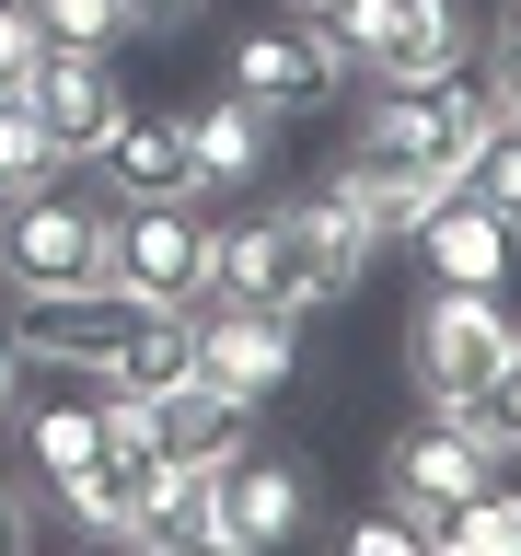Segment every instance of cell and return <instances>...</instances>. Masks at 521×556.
Here are the masks:
<instances>
[{"label": "cell", "mask_w": 521, "mask_h": 556, "mask_svg": "<svg viewBox=\"0 0 521 556\" xmlns=\"http://www.w3.org/2000/svg\"><path fill=\"white\" fill-rule=\"evenodd\" d=\"M220 81L255 93L278 128H290V116H313V104H336L347 81H359V59H347V35L325 24V12H278V24H255V35L220 47Z\"/></svg>", "instance_id": "cell-4"}, {"label": "cell", "mask_w": 521, "mask_h": 556, "mask_svg": "<svg viewBox=\"0 0 521 556\" xmlns=\"http://www.w3.org/2000/svg\"><path fill=\"white\" fill-rule=\"evenodd\" d=\"M278 12H336V0H278Z\"/></svg>", "instance_id": "cell-27"}, {"label": "cell", "mask_w": 521, "mask_h": 556, "mask_svg": "<svg viewBox=\"0 0 521 556\" xmlns=\"http://www.w3.org/2000/svg\"><path fill=\"white\" fill-rule=\"evenodd\" d=\"M452 198L498 208V220H510V232H521V116H498V128L475 139V163H463V186H452Z\"/></svg>", "instance_id": "cell-19"}, {"label": "cell", "mask_w": 521, "mask_h": 556, "mask_svg": "<svg viewBox=\"0 0 521 556\" xmlns=\"http://www.w3.org/2000/svg\"><path fill=\"white\" fill-rule=\"evenodd\" d=\"M81 174H93V198H198V163H186V128H174V104H128Z\"/></svg>", "instance_id": "cell-13"}, {"label": "cell", "mask_w": 521, "mask_h": 556, "mask_svg": "<svg viewBox=\"0 0 521 556\" xmlns=\"http://www.w3.org/2000/svg\"><path fill=\"white\" fill-rule=\"evenodd\" d=\"M174 302L128 290V278H69V290H12V337L35 348V371H69V382H104L128 371L139 337L163 325Z\"/></svg>", "instance_id": "cell-2"}, {"label": "cell", "mask_w": 521, "mask_h": 556, "mask_svg": "<svg viewBox=\"0 0 521 556\" xmlns=\"http://www.w3.org/2000/svg\"><path fill=\"white\" fill-rule=\"evenodd\" d=\"M47 47H128V12L116 0H24Z\"/></svg>", "instance_id": "cell-20"}, {"label": "cell", "mask_w": 521, "mask_h": 556, "mask_svg": "<svg viewBox=\"0 0 521 556\" xmlns=\"http://www.w3.org/2000/svg\"><path fill=\"white\" fill-rule=\"evenodd\" d=\"M417 255H429V278H452V290H510L521 232L498 220V208H475V198H441L429 220H417Z\"/></svg>", "instance_id": "cell-16"}, {"label": "cell", "mask_w": 521, "mask_h": 556, "mask_svg": "<svg viewBox=\"0 0 521 556\" xmlns=\"http://www.w3.org/2000/svg\"><path fill=\"white\" fill-rule=\"evenodd\" d=\"M116 12H128V35H139V47H163V35H186V24H198L208 0H116Z\"/></svg>", "instance_id": "cell-25"}, {"label": "cell", "mask_w": 521, "mask_h": 556, "mask_svg": "<svg viewBox=\"0 0 521 556\" xmlns=\"http://www.w3.org/2000/svg\"><path fill=\"white\" fill-rule=\"evenodd\" d=\"M521 348V313H510V290H452V278H429V302L406 313V337H394V359H406V382H417V406L429 417H452L463 394H475L498 359Z\"/></svg>", "instance_id": "cell-3"}, {"label": "cell", "mask_w": 521, "mask_h": 556, "mask_svg": "<svg viewBox=\"0 0 521 556\" xmlns=\"http://www.w3.org/2000/svg\"><path fill=\"white\" fill-rule=\"evenodd\" d=\"M452 429H463V441H486L498 464H521V348L475 382V394H463V406H452Z\"/></svg>", "instance_id": "cell-17"}, {"label": "cell", "mask_w": 521, "mask_h": 556, "mask_svg": "<svg viewBox=\"0 0 521 556\" xmlns=\"http://www.w3.org/2000/svg\"><path fill=\"white\" fill-rule=\"evenodd\" d=\"M475 486H498V452L463 441L452 417H429V429H394V441H382V498H394L417 533H441V510H463Z\"/></svg>", "instance_id": "cell-10"}, {"label": "cell", "mask_w": 521, "mask_h": 556, "mask_svg": "<svg viewBox=\"0 0 521 556\" xmlns=\"http://www.w3.org/2000/svg\"><path fill=\"white\" fill-rule=\"evenodd\" d=\"M128 545L139 556L220 545V464H151V486H139V510H128Z\"/></svg>", "instance_id": "cell-15"}, {"label": "cell", "mask_w": 521, "mask_h": 556, "mask_svg": "<svg viewBox=\"0 0 521 556\" xmlns=\"http://www.w3.org/2000/svg\"><path fill=\"white\" fill-rule=\"evenodd\" d=\"M429 545H463V556H521V476H498V486H475V498H463V510H441V533H429Z\"/></svg>", "instance_id": "cell-18"}, {"label": "cell", "mask_w": 521, "mask_h": 556, "mask_svg": "<svg viewBox=\"0 0 521 556\" xmlns=\"http://www.w3.org/2000/svg\"><path fill=\"white\" fill-rule=\"evenodd\" d=\"M47 174H59L47 128H35L24 104H0V198H24V186H47Z\"/></svg>", "instance_id": "cell-21"}, {"label": "cell", "mask_w": 521, "mask_h": 556, "mask_svg": "<svg viewBox=\"0 0 521 556\" xmlns=\"http://www.w3.org/2000/svg\"><path fill=\"white\" fill-rule=\"evenodd\" d=\"M174 128H186V163H198V198H243V186H267L278 163V116L232 81H208V93L174 104Z\"/></svg>", "instance_id": "cell-12"}, {"label": "cell", "mask_w": 521, "mask_h": 556, "mask_svg": "<svg viewBox=\"0 0 521 556\" xmlns=\"http://www.w3.org/2000/svg\"><path fill=\"white\" fill-rule=\"evenodd\" d=\"M24 116L47 128V151H59V174H81L104 151V128L128 116V70H116V47H47V70H35Z\"/></svg>", "instance_id": "cell-9"}, {"label": "cell", "mask_w": 521, "mask_h": 556, "mask_svg": "<svg viewBox=\"0 0 521 556\" xmlns=\"http://www.w3.org/2000/svg\"><path fill=\"white\" fill-rule=\"evenodd\" d=\"M139 417H151V452H163V464H232L243 441H255V406H243V394H220V382H151V394H139Z\"/></svg>", "instance_id": "cell-14"}, {"label": "cell", "mask_w": 521, "mask_h": 556, "mask_svg": "<svg viewBox=\"0 0 521 556\" xmlns=\"http://www.w3.org/2000/svg\"><path fill=\"white\" fill-rule=\"evenodd\" d=\"M24 394H35V348L0 325V441H12V417H24Z\"/></svg>", "instance_id": "cell-24"}, {"label": "cell", "mask_w": 521, "mask_h": 556, "mask_svg": "<svg viewBox=\"0 0 521 556\" xmlns=\"http://www.w3.org/2000/svg\"><path fill=\"white\" fill-rule=\"evenodd\" d=\"M498 35H510V47H521V0H498Z\"/></svg>", "instance_id": "cell-26"}, {"label": "cell", "mask_w": 521, "mask_h": 556, "mask_svg": "<svg viewBox=\"0 0 521 556\" xmlns=\"http://www.w3.org/2000/svg\"><path fill=\"white\" fill-rule=\"evenodd\" d=\"M359 290V267H347L336 243L313 232V208L302 198H278V208H243V220H208V290L198 302H267V313H325Z\"/></svg>", "instance_id": "cell-1"}, {"label": "cell", "mask_w": 521, "mask_h": 556, "mask_svg": "<svg viewBox=\"0 0 521 556\" xmlns=\"http://www.w3.org/2000/svg\"><path fill=\"white\" fill-rule=\"evenodd\" d=\"M198 382L243 394L267 417L290 382H302V313H267V302H198Z\"/></svg>", "instance_id": "cell-8"}, {"label": "cell", "mask_w": 521, "mask_h": 556, "mask_svg": "<svg viewBox=\"0 0 521 556\" xmlns=\"http://www.w3.org/2000/svg\"><path fill=\"white\" fill-rule=\"evenodd\" d=\"M69 278H104V198L47 174L24 198H0V302L12 290H69Z\"/></svg>", "instance_id": "cell-5"}, {"label": "cell", "mask_w": 521, "mask_h": 556, "mask_svg": "<svg viewBox=\"0 0 521 556\" xmlns=\"http://www.w3.org/2000/svg\"><path fill=\"white\" fill-rule=\"evenodd\" d=\"M104 278L198 313V290H208V198H104Z\"/></svg>", "instance_id": "cell-6"}, {"label": "cell", "mask_w": 521, "mask_h": 556, "mask_svg": "<svg viewBox=\"0 0 521 556\" xmlns=\"http://www.w3.org/2000/svg\"><path fill=\"white\" fill-rule=\"evenodd\" d=\"M325 24L347 35L359 81H441V70H475V12H463V0H336Z\"/></svg>", "instance_id": "cell-7"}, {"label": "cell", "mask_w": 521, "mask_h": 556, "mask_svg": "<svg viewBox=\"0 0 521 556\" xmlns=\"http://www.w3.org/2000/svg\"><path fill=\"white\" fill-rule=\"evenodd\" d=\"M35 70H47V35H35L24 0H0V104H24V93H35Z\"/></svg>", "instance_id": "cell-22"}, {"label": "cell", "mask_w": 521, "mask_h": 556, "mask_svg": "<svg viewBox=\"0 0 521 556\" xmlns=\"http://www.w3.org/2000/svg\"><path fill=\"white\" fill-rule=\"evenodd\" d=\"M313 464L302 452H267V441H243L232 464H220V556H267V545H290L313 521Z\"/></svg>", "instance_id": "cell-11"}, {"label": "cell", "mask_w": 521, "mask_h": 556, "mask_svg": "<svg viewBox=\"0 0 521 556\" xmlns=\"http://www.w3.org/2000/svg\"><path fill=\"white\" fill-rule=\"evenodd\" d=\"M35 533H47V486H24L12 464H0V556H12V545H35Z\"/></svg>", "instance_id": "cell-23"}]
</instances>
